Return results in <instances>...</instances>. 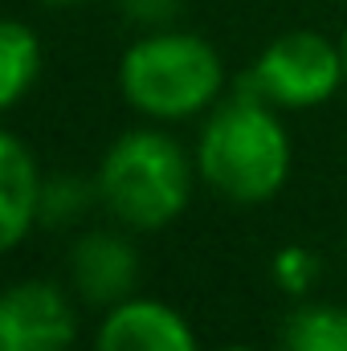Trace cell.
<instances>
[{
	"instance_id": "obj_2",
	"label": "cell",
	"mask_w": 347,
	"mask_h": 351,
	"mask_svg": "<svg viewBox=\"0 0 347 351\" xmlns=\"http://www.w3.org/2000/svg\"><path fill=\"white\" fill-rule=\"evenodd\" d=\"M196 160L160 127L123 131L98 160V204L135 233L172 225L192 200Z\"/></svg>"
},
{
	"instance_id": "obj_14",
	"label": "cell",
	"mask_w": 347,
	"mask_h": 351,
	"mask_svg": "<svg viewBox=\"0 0 347 351\" xmlns=\"http://www.w3.org/2000/svg\"><path fill=\"white\" fill-rule=\"evenodd\" d=\"M37 4H49V8H74V4H86V0H37Z\"/></svg>"
},
{
	"instance_id": "obj_5",
	"label": "cell",
	"mask_w": 347,
	"mask_h": 351,
	"mask_svg": "<svg viewBox=\"0 0 347 351\" xmlns=\"http://www.w3.org/2000/svg\"><path fill=\"white\" fill-rule=\"evenodd\" d=\"M74 339L78 306L62 286L25 278L0 290V351H70Z\"/></svg>"
},
{
	"instance_id": "obj_15",
	"label": "cell",
	"mask_w": 347,
	"mask_h": 351,
	"mask_svg": "<svg viewBox=\"0 0 347 351\" xmlns=\"http://www.w3.org/2000/svg\"><path fill=\"white\" fill-rule=\"evenodd\" d=\"M339 49H344V78H347V33H344V41H339Z\"/></svg>"
},
{
	"instance_id": "obj_13",
	"label": "cell",
	"mask_w": 347,
	"mask_h": 351,
	"mask_svg": "<svg viewBox=\"0 0 347 351\" xmlns=\"http://www.w3.org/2000/svg\"><path fill=\"white\" fill-rule=\"evenodd\" d=\"M119 8L131 25L152 33V29H172L176 16L184 12V0H119Z\"/></svg>"
},
{
	"instance_id": "obj_9",
	"label": "cell",
	"mask_w": 347,
	"mask_h": 351,
	"mask_svg": "<svg viewBox=\"0 0 347 351\" xmlns=\"http://www.w3.org/2000/svg\"><path fill=\"white\" fill-rule=\"evenodd\" d=\"M41 78V37L12 16H0V110L16 106Z\"/></svg>"
},
{
	"instance_id": "obj_3",
	"label": "cell",
	"mask_w": 347,
	"mask_h": 351,
	"mask_svg": "<svg viewBox=\"0 0 347 351\" xmlns=\"http://www.w3.org/2000/svg\"><path fill=\"white\" fill-rule=\"evenodd\" d=\"M119 90L152 123H180L221 102L225 62L200 33L152 29L123 53Z\"/></svg>"
},
{
	"instance_id": "obj_1",
	"label": "cell",
	"mask_w": 347,
	"mask_h": 351,
	"mask_svg": "<svg viewBox=\"0 0 347 351\" xmlns=\"http://www.w3.org/2000/svg\"><path fill=\"white\" fill-rule=\"evenodd\" d=\"M196 176L233 204H261L286 184L290 135L274 106L246 82L208 110L196 143Z\"/></svg>"
},
{
	"instance_id": "obj_4",
	"label": "cell",
	"mask_w": 347,
	"mask_h": 351,
	"mask_svg": "<svg viewBox=\"0 0 347 351\" xmlns=\"http://www.w3.org/2000/svg\"><path fill=\"white\" fill-rule=\"evenodd\" d=\"M241 82L254 94H261L270 106L307 110V106L327 102L339 86H347L344 49L315 29H294V33L274 37L261 49V58Z\"/></svg>"
},
{
	"instance_id": "obj_12",
	"label": "cell",
	"mask_w": 347,
	"mask_h": 351,
	"mask_svg": "<svg viewBox=\"0 0 347 351\" xmlns=\"http://www.w3.org/2000/svg\"><path fill=\"white\" fill-rule=\"evenodd\" d=\"M274 282L286 290V294H307L311 286H315V278H319V258L307 250V245H286V250H278L274 254Z\"/></svg>"
},
{
	"instance_id": "obj_7",
	"label": "cell",
	"mask_w": 347,
	"mask_h": 351,
	"mask_svg": "<svg viewBox=\"0 0 347 351\" xmlns=\"http://www.w3.org/2000/svg\"><path fill=\"white\" fill-rule=\"evenodd\" d=\"M94 351H200V343L176 306L131 294L106 306L94 331Z\"/></svg>"
},
{
	"instance_id": "obj_6",
	"label": "cell",
	"mask_w": 347,
	"mask_h": 351,
	"mask_svg": "<svg viewBox=\"0 0 347 351\" xmlns=\"http://www.w3.org/2000/svg\"><path fill=\"white\" fill-rule=\"evenodd\" d=\"M70 282L74 294L90 306H115L135 294L139 282V250L119 229H90L70 250Z\"/></svg>"
},
{
	"instance_id": "obj_11",
	"label": "cell",
	"mask_w": 347,
	"mask_h": 351,
	"mask_svg": "<svg viewBox=\"0 0 347 351\" xmlns=\"http://www.w3.org/2000/svg\"><path fill=\"white\" fill-rule=\"evenodd\" d=\"M98 200V184L94 176L78 172H58V176H41V225H74L90 204Z\"/></svg>"
},
{
	"instance_id": "obj_16",
	"label": "cell",
	"mask_w": 347,
	"mask_h": 351,
	"mask_svg": "<svg viewBox=\"0 0 347 351\" xmlns=\"http://www.w3.org/2000/svg\"><path fill=\"white\" fill-rule=\"evenodd\" d=\"M221 351H250V348H221Z\"/></svg>"
},
{
	"instance_id": "obj_10",
	"label": "cell",
	"mask_w": 347,
	"mask_h": 351,
	"mask_svg": "<svg viewBox=\"0 0 347 351\" xmlns=\"http://www.w3.org/2000/svg\"><path fill=\"white\" fill-rule=\"evenodd\" d=\"M282 351H347V306H294L282 323Z\"/></svg>"
},
{
	"instance_id": "obj_8",
	"label": "cell",
	"mask_w": 347,
	"mask_h": 351,
	"mask_svg": "<svg viewBox=\"0 0 347 351\" xmlns=\"http://www.w3.org/2000/svg\"><path fill=\"white\" fill-rule=\"evenodd\" d=\"M41 176L33 152L0 131V254H12L41 225Z\"/></svg>"
}]
</instances>
